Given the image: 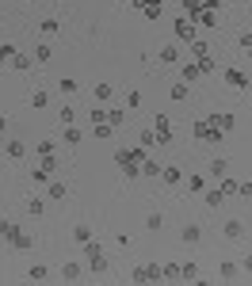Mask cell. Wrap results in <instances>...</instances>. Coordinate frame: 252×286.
<instances>
[{
    "label": "cell",
    "instance_id": "cell-1",
    "mask_svg": "<svg viewBox=\"0 0 252 286\" xmlns=\"http://www.w3.org/2000/svg\"><path fill=\"white\" fill-rule=\"evenodd\" d=\"M84 259H88V267H92L96 275H104V271H107V256L100 252V244H96V237H92V241L84 244Z\"/></svg>",
    "mask_w": 252,
    "mask_h": 286
},
{
    "label": "cell",
    "instance_id": "cell-2",
    "mask_svg": "<svg viewBox=\"0 0 252 286\" xmlns=\"http://www.w3.org/2000/svg\"><path fill=\"white\" fill-rule=\"evenodd\" d=\"M130 279H134V283H161L164 267H161V263H145V267H134Z\"/></svg>",
    "mask_w": 252,
    "mask_h": 286
},
{
    "label": "cell",
    "instance_id": "cell-3",
    "mask_svg": "<svg viewBox=\"0 0 252 286\" xmlns=\"http://www.w3.org/2000/svg\"><path fill=\"white\" fill-rule=\"evenodd\" d=\"M172 35H176L180 42H195V23H191V19H183V15H180L176 23H172Z\"/></svg>",
    "mask_w": 252,
    "mask_h": 286
},
{
    "label": "cell",
    "instance_id": "cell-4",
    "mask_svg": "<svg viewBox=\"0 0 252 286\" xmlns=\"http://www.w3.org/2000/svg\"><path fill=\"white\" fill-rule=\"evenodd\" d=\"M203 72H199V61H183V69H180V80L183 84H191V80H199Z\"/></svg>",
    "mask_w": 252,
    "mask_h": 286
},
{
    "label": "cell",
    "instance_id": "cell-5",
    "mask_svg": "<svg viewBox=\"0 0 252 286\" xmlns=\"http://www.w3.org/2000/svg\"><path fill=\"white\" fill-rule=\"evenodd\" d=\"M233 122H237V118H233L229 111H222V114H214V118H210V126H218L222 134H229V130H233Z\"/></svg>",
    "mask_w": 252,
    "mask_h": 286
},
{
    "label": "cell",
    "instance_id": "cell-6",
    "mask_svg": "<svg viewBox=\"0 0 252 286\" xmlns=\"http://www.w3.org/2000/svg\"><path fill=\"white\" fill-rule=\"evenodd\" d=\"M4 157H8V160H23V157H27V145H23V142H8V145H4Z\"/></svg>",
    "mask_w": 252,
    "mask_h": 286
},
{
    "label": "cell",
    "instance_id": "cell-7",
    "mask_svg": "<svg viewBox=\"0 0 252 286\" xmlns=\"http://www.w3.org/2000/svg\"><path fill=\"white\" fill-rule=\"evenodd\" d=\"M203 199H207V206L218 210V206L225 202V191H222V187H207V191H203Z\"/></svg>",
    "mask_w": 252,
    "mask_h": 286
},
{
    "label": "cell",
    "instance_id": "cell-8",
    "mask_svg": "<svg viewBox=\"0 0 252 286\" xmlns=\"http://www.w3.org/2000/svg\"><path fill=\"white\" fill-rule=\"evenodd\" d=\"M222 233L229 237V241H241V237H245V221L233 217V221H225V225H222Z\"/></svg>",
    "mask_w": 252,
    "mask_h": 286
},
{
    "label": "cell",
    "instance_id": "cell-9",
    "mask_svg": "<svg viewBox=\"0 0 252 286\" xmlns=\"http://www.w3.org/2000/svg\"><path fill=\"white\" fill-rule=\"evenodd\" d=\"M237 275H241V263H233V259L218 263V279H225V283H229V279H237Z\"/></svg>",
    "mask_w": 252,
    "mask_h": 286
},
{
    "label": "cell",
    "instance_id": "cell-10",
    "mask_svg": "<svg viewBox=\"0 0 252 286\" xmlns=\"http://www.w3.org/2000/svg\"><path fill=\"white\" fill-rule=\"evenodd\" d=\"M191 23H195V27H218V12H207V8H203Z\"/></svg>",
    "mask_w": 252,
    "mask_h": 286
},
{
    "label": "cell",
    "instance_id": "cell-11",
    "mask_svg": "<svg viewBox=\"0 0 252 286\" xmlns=\"http://www.w3.org/2000/svg\"><path fill=\"white\" fill-rule=\"evenodd\" d=\"M180 279H183V283H195V279H199V263H191V259L180 263Z\"/></svg>",
    "mask_w": 252,
    "mask_h": 286
},
{
    "label": "cell",
    "instance_id": "cell-12",
    "mask_svg": "<svg viewBox=\"0 0 252 286\" xmlns=\"http://www.w3.org/2000/svg\"><path fill=\"white\" fill-rule=\"evenodd\" d=\"M207 176H187V191H191V195H203V191H207Z\"/></svg>",
    "mask_w": 252,
    "mask_h": 286
},
{
    "label": "cell",
    "instance_id": "cell-13",
    "mask_svg": "<svg viewBox=\"0 0 252 286\" xmlns=\"http://www.w3.org/2000/svg\"><path fill=\"white\" fill-rule=\"evenodd\" d=\"M27 279H31V283H42V279H50V267H46V263H31Z\"/></svg>",
    "mask_w": 252,
    "mask_h": 286
},
{
    "label": "cell",
    "instance_id": "cell-14",
    "mask_svg": "<svg viewBox=\"0 0 252 286\" xmlns=\"http://www.w3.org/2000/svg\"><path fill=\"white\" fill-rule=\"evenodd\" d=\"M210 176H214V179L229 176V164H225V157H214V160H210Z\"/></svg>",
    "mask_w": 252,
    "mask_h": 286
},
{
    "label": "cell",
    "instance_id": "cell-15",
    "mask_svg": "<svg viewBox=\"0 0 252 286\" xmlns=\"http://www.w3.org/2000/svg\"><path fill=\"white\" fill-rule=\"evenodd\" d=\"M180 237H183V244H199V241H203V229H199V225H183Z\"/></svg>",
    "mask_w": 252,
    "mask_h": 286
},
{
    "label": "cell",
    "instance_id": "cell-16",
    "mask_svg": "<svg viewBox=\"0 0 252 286\" xmlns=\"http://www.w3.org/2000/svg\"><path fill=\"white\" fill-rule=\"evenodd\" d=\"M58 122H61V126H73V122H76V111L69 107V103H61V111H58Z\"/></svg>",
    "mask_w": 252,
    "mask_h": 286
},
{
    "label": "cell",
    "instance_id": "cell-17",
    "mask_svg": "<svg viewBox=\"0 0 252 286\" xmlns=\"http://www.w3.org/2000/svg\"><path fill=\"white\" fill-rule=\"evenodd\" d=\"M46 103H50V96L35 88V92H31V107H35V111H46Z\"/></svg>",
    "mask_w": 252,
    "mask_h": 286
},
{
    "label": "cell",
    "instance_id": "cell-18",
    "mask_svg": "<svg viewBox=\"0 0 252 286\" xmlns=\"http://www.w3.org/2000/svg\"><path fill=\"white\" fill-rule=\"evenodd\" d=\"M107 122H111L115 130H119V126H126V111H119V107H111V111H107Z\"/></svg>",
    "mask_w": 252,
    "mask_h": 286
},
{
    "label": "cell",
    "instance_id": "cell-19",
    "mask_svg": "<svg viewBox=\"0 0 252 286\" xmlns=\"http://www.w3.org/2000/svg\"><path fill=\"white\" fill-rule=\"evenodd\" d=\"M153 130H157V134H172V118H168V114H157V118H153Z\"/></svg>",
    "mask_w": 252,
    "mask_h": 286
},
{
    "label": "cell",
    "instance_id": "cell-20",
    "mask_svg": "<svg viewBox=\"0 0 252 286\" xmlns=\"http://www.w3.org/2000/svg\"><path fill=\"white\" fill-rule=\"evenodd\" d=\"M61 279H65V283H76V279H80V263H65V267H61Z\"/></svg>",
    "mask_w": 252,
    "mask_h": 286
},
{
    "label": "cell",
    "instance_id": "cell-21",
    "mask_svg": "<svg viewBox=\"0 0 252 286\" xmlns=\"http://www.w3.org/2000/svg\"><path fill=\"white\" fill-rule=\"evenodd\" d=\"M31 65H35V57H31V54H15V57H12V69H19V72L31 69Z\"/></svg>",
    "mask_w": 252,
    "mask_h": 286
},
{
    "label": "cell",
    "instance_id": "cell-22",
    "mask_svg": "<svg viewBox=\"0 0 252 286\" xmlns=\"http://www.w3.org/2000/svg\"><path fill=\"white\" fill-rule=\"evenodd\" d=\"M157 57H161L164 65H172V61H180V50H176V46H161V54H157Z\"/></svg>",
    "mask_w": 252,
    "mask_h": 286
},
{
    "label": "cell",
    "instance_id": "cell-23",
    "mask_svg": "<svg viewBox=\"0 0 252 286\" xmlns=\"http://www.w3.org/2000/svg\"><path fill=\"white\" fill-rule=\"evenodd\" d=\"M138 145H142V149H153V145H157V130L145 126V130H142V142H138Z\"/></svg>",
    "mask_w": 252,
    "mask_h": 286
},
{
    "label": "cell",
    "instance_id": "cell-24",
    "mask_svg": "<svg viewBox=\"0 0 252 286\" xmlns=\"http://www.w3.org/2000/svg\"><path fill=\"white\" fill-rule=\"evenodd\" d=\"M183 4V12H187V19H195V15L203 12V0H180Z\"/></svg>",
    "mask_w": 252,
    "mask_h": 286
},
{
    "label": "cell",
    "instance_id": "cell-25",
    "mask_svg": "<svg viewBox=\"0 0 252 286\" xmlns=\"http://www.w3.org/2000/svg\"><path fill=\"white\" fill-rule=\"evenodd\" d=\"M195 61H199V72H203V76H207V72H214V69H218V61H214V57H195Z\"/></svg>",
    "mask_w": 252,
    "mask_h": 286
},
{
    "label": "cell",
    "instance_id": "cell-26",
    "mask_svg": "<svg viewBox=\"0 0 252 286\" xmlns=\"http://www.w3.org/2000/svg\"><path fill=\"white\" fill-rule=\"evenodd\" d=\"M142 176H153V179H157V176H161V164H157V160H142Z\"/></svg>",
    "mask_w": 252,
    "mask_h": 286
},
{
    "label": "cell",
    "instance_id": "cell-27",
    "mask_svg": "<svg viewBox=\"0 0 252 286\" xmlns=\"http://www.w3.org/2000/svg\"><path fill=\"white\" fill-rule=\"evenodd\" d=\"M111 96H115V88H111V84H96V103H107Z\"/></svg>",
    "mask_w": 252,
    "mask_h": 286
},
{
    "label": "cell",
    "instance_id": "cell-28",
    "mask_svg": "<svg viewBox=\"0 0 252 286\" xmlns=\"http://www.w3.org/2000/svg\"><path fill=\"white\" fill-rule=\"evenodd\" d=\"M46 195H50L54 202H61L65 199V183H46Z\"/></svg>",
    "mask_w": 252,
    "mask_h": 286
},
{
    "label": "cell",
    "instance_id": "cell-29",
    "mask_svg": "<svg viewBox=\"0 0 252 286\" xmlns=\"http://www.w3.org/2000/svg\"><path fill=\"white\" fill-rule=\"evenodd\" d=\"M73 241H76V244H88V241H92V229H88V225H76V229H73Z\"/></svg>",
    "mask_w": 252,
    "mask_h": 286
},
{
    "label": "cell",
    "instance_id": "cell-30",
    "mask_svg": "<svg viewBox=\"0 0 252 286\" xmlns=\"http://www.w3.org/2000/svg\"><path fill=\"white\" fill-rule=\"evenodd\" d=\"M61 130H65V142H69V145H80V138H84L80 126H61Z\"/></svg>",
    "mask_w": 252,
    "mask_h": 286
},
{
    "label": "cell",
    "instance_id": "cell-31",
    "mask_svg": "<svg viewBox=\"0 0 252 286\" xmlns=\"http://www.w3.org/2000/svg\"><path fill=\"white\" fill-rule=\"evenodd\" d=\"M218 187L225 191V199H229V195H237V179H229V176H222V179H218Z\"/></svg>",
    "mask_w": 252,
    "mask_h": 286
},
{
    "label": "cell",
    "instance_id": "cell-32",
    "mask_svg": "<svg viewBox=\"0 0 252 286\" xmlns=\"http://www.w3.org/2000/svg\"><path fill=\"white\" fill-rule=\"evenodd\" d=\"M35 65H46V61H50V46H35Z\"/></svg>",
    "mask_w": 252,
    "mask_h": 286
},
{
    "label": "cell",
    "instance_id": "cell-33",
    "mask_svg": "<svg viewBox=\"0 0 252 286\" xmlns=\"http://www.w3.org/2000/svg\"><path fill=\"white\" fill-rule=\"evenodd\" d=\"M111 134H115V126H111V122H96V138H100V142H107Z\"/></svg>",
    "mask_w": 252,
    "mask_h": 286
},
{
    "label": "cell",
    "instance_id": "cell-34",
    "mask_svg": "<svg viewBox=\"0 0 252 286\" xmlns=\"http://www.w3.org/2000/svg\"><path fill=\"white\" fill-rule=\"evenodd\" d=\"M168 96H172L176 103H183V100H187V84H183V80H180V84H172V92H168Z\"/></svg>",
    "mask_w": 252,
    "mask_h": 286
},
{
    "label": "cell",
    "instance_id": "cell-35",
    "mask_svg": "<svg viewBox=\"0 0 252 286\" xmlns=\"http://www.w3.org/2000/svg\"><path fill=\"white\" fill-rule=\"evenodd\" d=\"M38 31H42V35H58L61 23H58V19H42V23H38Z\"/></svg>",
    "mask_w": 252,
    "mask_h": 286
},
{
    "label": "cell",
    "instance_id": "cell-36",
    "mask_svg": "<svg viewBox=\"0 0 252 286\" xmlns=\"http://www.w3.org/2000/svg\"><path fill=\"white\" fill-rule=\"evenodd\" d=\"M161 179L164 183H180L183 176H180V168H161Z\"/></svg>",
    "mask_w": 252,
    "mask_h": 286
},
{
    "label": "cell",
    "instance_id": "cell-37",
    "mask_svg": "<svg viewBox=\"0 0 252 286\" xmlns=\"http://www.w3.org/2000/svg\"><path fill=\"white\" fill-rule=\"evenodd\" d=\"M61 96H73V92H76V80H73V76H61Z\"/></svg>",
    "mask_w": 252,
    "mask_h": 286
},
{
    "label": "cell",
    "instance_id": "cell-38",
    "mask_svg": "<svg viewBox=\"0 0 252 286\" xmlns=\"http://www.w3.org/2000/svg\"><path fill=\"white\" fill-rule=\"evenodd\" d=\"M225 80H229V84H233V88H249V80H245V76H241V72H233V69L225 72Z\"/></svg>",
    "mask_w": 252,
    "mask_h": 286
},
{
    "label": "cell",
    "instance_id": "cell-39",
    "mask_svg": "<svg viewBox=\"0 0 252 286\" xmlns=\"http://www.w3.org/2000/svg\"><path fill=\"white\" fill-rule=\"evenodd\" d=\"M42 210H46V202H42V199H35V195H31V202H27V214H35V217H38V214H42Z\"/></svg>",
    "mask_w": 252,
    "mask_h": 286
},
{
    "label": "cell",
    "instance_id": "cell-40",
    "mask_svg": "<svg viewBox=\"0 0 252 286\" xmlns=\"http://www.w3.org/2000/svg\"><path fill=\"white\" fill-rule=\"evenodd\" d=\"M237 195L241 199H252V179H237Z\"/></svg>",
    "mask_w": 252,
    "mask_h": 286
},
{
    "label": "cell",
    "instance_id": "cell-41",
    "mask_svg": "<svg viewBox=\"0 0 252 286\" xmlns=\"http://www.w3.org/2000/svg\"><path fill=\"white\" fill-rule=\"evenodd\" d=\"M187 46H191V57H207V54H210L207 42H199V38H195V42H187Z\"/></svg>",
    "mask_w": 252,
    "mask_h": 286
},
{
    "label": "cell",
    "instance_id": "cell-42",
    "mask_svg": "<svg viewBox=\"0 0 252 286\" xmlns=\"http://www.w3.org/2000/svg\"><path fill=\"white\" fill-rule=\"evenodd\" d=\"M31 179H35V183H50V172H46L42 164H38V168L31 172Z\"/></svg>",
    "mask_w": 252,
    "mask_h": 286
},
{
    "label": "cell",
    "instance_id": "cell-43",
    "mask_svg": "<svg viewBox=\"0 0 252 286\" xmlns=\"http://www.w3.org/2000/svg\"><path fill=\"white\" fill-rule=\"evenodd\" d=\"M142 15H145V19H161V0L149 4V8H142Z\"/></svg>",
    "mask_w": 252,
    "mask_h": 286
},
{
    "label": "cell",
    "instance_id": "cell-44",
    "mask_svg": "<svg viewBox=\"0 0 252 286\" xmlns=\"http://www.w3.org/2000/svg\"><path fill=\"white\" fill-rule=\"evenodd\" d=\"M46 153H54V142H50V138H46V142H38V145H35V157H46Z\"/></svg>",
    "mask_w": 252,
    "mask_h": 286
},
{
    "label": "cell",
    "instance_id": "cell-45",
    "mask_svg": "<svg viewBox=\"0 0 252 286\" xmlns=\"http://www.w3.org/2000/svg\"><path fill=\"white\" fill-rule=\"evenodd\" d=\"M15 54H19V50H15L12 42H4V46H0V61H12Z\"/></svg>",
    "mask_w": 252,
    "mask_h": 286
},
{
    "label": "cell",
    "instance_id": "cell-46",
    "mask_svg": "<svg viewBox=\"0 0 252 286\" xmlns=\"http://www.w3.org/2000/svg\"><path fill=\"white\" fill-rule=\"evenodd\" d=\"M161 225H164V217H161V214H149V217H145V229H153V233H157Z\"/></svg>",
    "mask_w": 252,
    "mask_h": 286
},
{
    "label": "cell",
    "instance_id": "cell-47",
    "mask_svg": "<svg viewBox=\"0 0 252 286\" xmlns=\"http://www.w3.org/2000/svg\"><path fill=\"white\" fill-rule=\"evenodd\" d=\"M126 107H130V111H134V107H142V92H126Z\"/></svg>",
    "mask_w": 252,
    "mask_h": 286
},
{
    "label": "cell",
    "instance_id": "cell-48",
    "mask_svg": "<svg viewBox=\"0 0 252 286\" xmlns=\"http://www.w3.org/2000/svg\"><path fill=\"white\" fill-rule=\"evenodd\" d=\"M38 160H42V168H46V172L58 168V157H54V153H46V157H38Z\"/></svg>",
    "mask_w": 252,
    "mask_h": 286
},
{
    "label": "cell",
    "instance_id": "cell-49",
    "mask_svg": "<svg viewBox=\"0 0 252 286\" xmlns=\"http://www.w3.org/2000/svg\"><path fill=\"white\" fill-rule=\"evenodd\" d=\"M195 138H207V142H210V126H207V122H195Z\"/></svg>",
    "mask_w": 252,
    "mask_h": 286
},
{
    "label": "cell",
    "instance_id": "cell-50",
    "mask_svg": "<svg viewBox=\"0 0 252 286\" xmlns=\"http://www.w3.org/2000/svg\"><path fill=\"white\" fill-rule=\"evenodd\" d=\"M164 279H180V263H164Z\"/></svg>",
    "mask_w": 252,
    "mask_h": 286
},
{
    "label": "cell",
    "instance_id": "cell-51",
    "mask_svg": "<svg viewBox=\"0 0 252 286\" xmlns=\"http://www.w3.org/2000/svg\"><path fill=\"white\" fill-rule=\"evenodd\" d=\"M149 4H157V0H130V8H138V12H142V8H149Z\"/></svg>",
    "mask_w": 252,
    "mask_h": 286
},
{
    "label": "cell",
    "instance_id": "cell-52",
    "mask_svg": "<svg viewBox=\"0 0 252 286\" xmlns=\"http://www.w3.org/2000/svg\"><path fill=\"white\" fill-rule=\"evenodd\" d=\"M241 271H249V275H252V252H249L245 259H241Z\"/></svg>",
    "mask_w": 252,
    "mask_h": 286
},
{
    "label": "cell",
    "instance_id": "cell-53",
    "mask_svg": "<svg viewBox=\"0 0 252 286\" xmlns=\"http://www.w3.org/2000/svg\"><path fill=\"white\" fill-rule=\"evenodd\" d=\"M8 229H12V221H8V217H0V237H8Z\"/></svg>",
    "mask_w": 252,
    "mask_h": 286
},
{
    "label": "cell",
    "instance_id": "cell-54",
    "mask_svg": "<svg viewBox=\"0 0 252 286\" xmlns=\"http://www.w3.org/2000/svg\"><path fill=\"white\" fill-rule=\"evenodd\" d=\"M241 46H245V50H252V35H241Z\"/></svg>",
    "mask_w": 252,
    "mask_h": 286
},
{
    "label": "cell",
    "instance_id": "cell-55",
    "mask_svg": "<svg viewBox=\"0 0 252 286\" xmlns=\"http://www.w3.org/2000/svg\"><path fill=\"white\" fill-rule=\"evenodd\" d=\"M4 126H8V118H4V114H0V134H4Z\"/></svg>",
    "mask_w": 252,
    "mask_h": 286
},
{
    "label": "cell",
    "instance_id": "cell-56",
    "mask_svg": "<svg viewBox=\"0 0 252 286\" xmlns=\"http://www.w3.org/2000/svg\"><path fill=\"white\" fill-rule=\"evenodd\" d=\"M19 4H23V0H19Z\"/></svg>",
    "mask_w": 252,
    "mask_h": 286
},
{
    "label": "cell",
    "instance_id": "cell-57",
    "mask_svg": "<svg viewBox=\"0 0 252 286\" xmlns=\"http://www.w3.org/2000/svg\"><path fill=\"white\" fill-rule=\"evenodd\" d=\"M0 65H4V61H0Z\"/></svg>",
    "mask_w": 252,
    "mask_h": 286
}]
</instances>
